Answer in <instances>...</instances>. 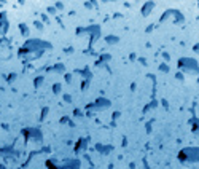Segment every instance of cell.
I'll return each mask as SVG.
<instances>
[{
    "label": "cell",
    "mask_w": 199,
    "mask_h": 169,
    "mask_svg": "<svg viewBox=\"0 0 199 169\" xmlns=\"http://www.w3.org/2000/svg\"><path fill=\"white\" fill-rule=\"evenodd\" d=\"M0 19H2V22H0V30H2V32H5V30H7V22H5V15H2V16H0Z\"/></svg>",
    "instance_id": "1"
}]
</instances>
